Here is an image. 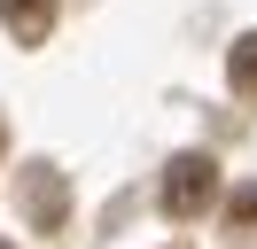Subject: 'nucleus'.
Segmentation results:
<instances>
[{"label":"nucleus","instance_id":"obj_4","mask_svg":"<svg viewBox=\"0 0 257 249\" xmlns=\"http://www.w3.org/2000/svg\"><path fill=\"white\" fill-rule=\"evenodd\" d=\"M226 78H234V93H241V101H257V31H241V39H234Z\"/></svg>","mask_w":257,"mask_h":249},{"label":"nucleus","instance_id":"obj_1","mask_svg":"<svg viewBox=\"0 0 257 249\" xmlns=\"http://www.w3.org/2000/svg\"><path fill=\"white\" fill-rule=\"evenodd\" d=\"M210 202H218V164L210 156H172V171H164V218H203Z\"/></svg>","mask_w":257,"mask_h":249},{"label":"nucleus","instance_id":"obj_5","mask_svg":"<svg viewBox=\"0 0 257 249\" xmlns=\"http://www.w3.org/2000/svg\"><path fill=\"white\" fill-rule=\"evenodd\" d=\"M226 233H234V241L257 233V187H234V202H226Z\"/></svg>","mask_w":257,"mask_h":249},{"label":"nucleus","instance_id":"obj_2","mask_svg":"<svg viewBox=\"0 0 257 249\" xmlns=\"http://www.w3.org/2000/svg\"><path fill=\"white\" fill-rule=\"evenodd\" d=\"M24 210H32L39 233H63V218H70V187H63V171H47V164L24 171Z\"/></svg>","mask_w":257,"mask_h":249},{"label":"nucleus","instance_id":"obj_3","mask_svg":"<svg viewBox=\"0 0 257 249\" xmlns=\"http://www.w3.org/2000/svg\"><path fill=\"white\" fill-rule=\"evenodd\" d=\"M55 8H63V0H0V24L16 31L24 47H39V39L55 31Z\"/></svg>","mask_w":257,"mask_h":249},{"label":"nucleus","instance_id":"obj_7","mask_svg":"<svg viewBox=\"0 0 257 249\" xmlns=\"http://www.w3.org/2000/svg\"><path fill=\"white\" fill-rule=\"evenodd\" d=\"M0 249H8V241H0Z\"/></svg>","mask_w":257,"mask_h":249},{"label":"nucleus","instance_id":"obj_6","mask_svg":"<svg viewBox=\"0 0 257 249\" xmlns=\"http://www.w3.org/2000/svg\"><path fill=\"white\" fill-rule=\"evenodd\" d=\"M0 148H8V125H0Z\"/></svg>","mask_w":257,"mask_h":249}]
</instances>
